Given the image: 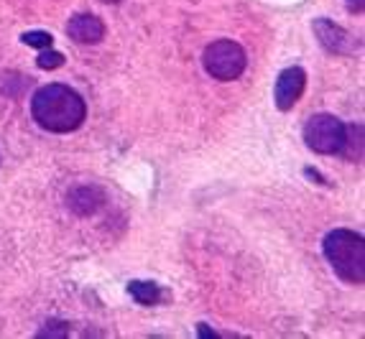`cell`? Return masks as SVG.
Returning <instances> with one entry per match:
<instances>
[{
	"instance_id": "1",
	"label": "cell",
	"mask_w": 365,
	"mask_h": 339,
	"mask_svg": "<svg viewBox=\"0 0 365 339\" xmlns=\"http://www.w3.org/2000/svg\"><path fill=\"white\" fill-rule=\"evenodd\" d=\"M31 115L51 133H72L85 122L87 105L72 87L46 85L31 100Z\"/></svg>"
},
{
	"instance_id": "2",
	"label": "cell",
	"mask_w": 365,
	"mask_h": 339,
	"mask_svg": "<svg viewBox=\"0 0 365 339\" xmlns=\"http://www.w3.org/2000/svg\"><path fill=\"white\" fill-rule=\"evenodd\" d=\"M324 258L332 271L347 283L360 286L365 281V242L353 230H332L322 242Z\"/></svg>"
},
{
	"instance_id": "3",
	"label": "cell",
	"mask_w": 365,
	"mask_h": 339,
	"mask_svg": "<svg viewBox=\"0 0 365 339\" xmlns=\"http://www.w3.org/2000/svg\"><path fill=\"white\" fill-rule=\"evenodd\" d=\"M202 64H205V69H207V74L212 79L232 82V79H237L245 72L248 59H245V51L240 43L230 41V38H220V41H212L205 48Z\"/></svg>"
},
{
	"instance_id": "4",
	"label": "cell",
	"mask_w": 365,
	"mask_h": 339,
	"mask_svg": "<svg viewBox=\"0 0 365 339\" xmlns=\"http://www.w3.org/2000/svg\"><path fill=\"white\" fill-rule=\"evenodd\" d=\"M304 143L309 145L312 151L322 153V156L340 153L342 143H345V125L335 115H327V113L312 115L304 125Z\"/></svg>"
},
{
	"instance_id": "5",
	"label": "cell",
	"mask_w": 365,
	"mask_h": 339,
	"mask_svg": "<svg viewBox=\"0 0 365 339\" xmlns=\"http://www.w3.org/2000/svg\"><path fill=\"white\" fill-rule=\"evenodd\" d=\"M307 87V72L302 67H289L279 74L274 87V103L281 113L292 110L299 103V97L304 95Z\"/></svg>"
},
{
	"instance_id": "6",
	"label": "cell",
	"mask_w": 365,
	"mask_h": 339,
	"mask_svg": "<svg viewBox=\"0 0 365 339\" xmlns=\"http://www.w3.org/2000/svg\"><path fill=\"white\" fill-rule=\"evenodd\" d=\"M314 33H317V38H319V43L327 48L329 54H353L355 48H358L355 38L350 36L347 31H342L340 26H335L327 19L314 21Z\"/></svg>"
},
{
	"instance_id": "7",
	"label": "cell",
	"mask_w": 365,
	"mask_h": 339,
	"mask_svg": "<svg viewBox=\"0 0 365 339\" xmlns=\"http://www.w3.org/2000/svg\"><path fill=\"white\" fill-rule=\"evenodd\" d=\"M67 36L74 43H82V46H92V43H100L105 38V26L98 16L92 13H79L74 19H69L67 24Z\"/></svg>"
},
{
	"instance_id": "8",
	"label": "cell",
	"mask_w": 365,
	"mask_h": 339,
	"mask_svg": "<svg viewBox=\"0 0 365 339\" xmlns=\"http://www.w3.org/2000/svg\"><path fill=\"white\" fill-rule=\"evenodd\" d=\"M67 204L74 214L87 217V214H95L105 204V194L98 187H77L69 192Z\"/></svg>"
},
{
	"instance_id": "9",
	"label": "cell",
	"mask_w": 365,
	"mask_h": 339,
	"mask_svg": "<svg viewBox=\"0 0 365 339\" xmlns=\"http://www.w3.org/2000/svg\"><path fill=\"white\" fill-rule=\"evenodd\" d=\"M340 153L347 161H360L363 158V125L345 127V143H342Z\"/></svg>"
},
{
	"instance_id": "10",
	"label": "cell",
	"mask_w": 365,
	"mask_h": 339,
	"mask_svg": "<svg viewBox=\"0 0 365 339\" xmlns=\"http://www.w3.org/2000/svg\"><path fill=\"white\" fill-rule=\"evenodd\" d=\"M128 293L143 306H153V303L161 301V288L156 283H148V281H130Z\"/></svg>"
},
{
	"instance_id": "11",
	"label": "cell",
	"mask_w": 365,
	"mask_h": 339,
	"mask_svg": "<svg viewBox=\"0 0 365 339\" xmlns=\"http://www.w3.org/2000/svg\"><path fill=\"white\" fill-rule=\"evenodd\" d=\"M21 41H24L26 46L49 48L51 43H54V36H51V33H46V31H29V33H24V36H21Z\"/></svg>"
},
{
	"instance_id": "12",
	"label": "cell",
	"mask_w": 365,
	"mask_h": 339,
	"mask_svg": "<svg viewBox=\"0 0 365 339\" xmlns=\"http://www.w3.org/2000/svg\"><path fill=\"white\" fill-rule=\"evenodd\" d=\"M36 64L41 69H59L61 64H64V54H59V51H51V46H49V48H43L41 54H38Z\"/></svg>"
},
{
	"instance_id": "13",
	"label": "cell",
	"mask_w": 365,
	"mask_h": 339,
	"mask_svg": "<svg viewBox=\"0 0 365 339\" xmlns=\"http://www.w3.org/2000/svg\"><path fill=\"white\" fill-rule=\"evenodd\" d=\"M345 3H347V8H350L353 13H360V11H363V0H345Z\"/></svg>"
},
{
	"instance_id": "14",
	"label": "cell",
	"mask_w": 365,
	"mask_h": 339,
	"mask_svg": "<svg viewBox=\"0 0 365 339\" xmlns=\"http://www.w3.org/2000/svg\"><path fill=\"white\" fill-rule=\"evenodd\" d=\"M100 3H108V6H120L123 0H100Z\"/></svg>"
}]
</instances>
